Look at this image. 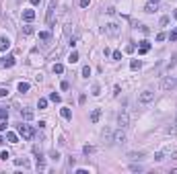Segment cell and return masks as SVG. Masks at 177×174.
<instances>
[{
    "instance_id": "cell-1",
    "label": "cell",
    "mask_w": 177,
    "mask_h": 174,
    "mask_svg": "<svg viewBox=\"0 0 177 174\" xmlns=\"http://www.w3.org/2000/svg\"><path fill=\"white\" fill-rule=\"evenodd\" d=\"M19 135L23 137L25 141H29V139H33L35 131H33V127H31V125H25V123H21V125H19Z\"/></svg>"
},
{
    "instance_id": "cell-2",
    "label": "cell",
    "mask_w": 177,
    "mask_h": 174,
    "mask_svg": "<svg viewBox=\"0 0 177 174\" xmlns=\"http://www.w3.org/2000/svg\"><path fill=\"white\" fill-rule=\"evenodd\" d=\"M167 158H177V151H171V149L167 147V149H161V151L154 154V162H163V160H167Z\"/></svg>"
},
{
    "instance_id": "cell-3",
    "label": "cell",
    "mask_w": 177,
    "mask_h": 174,
    "mask_svg": "<svg viewBox=\"0 0 177 174\" xmlns=\"http://www.w3.org/2000/svg\"><path fill=\"white\" fill-rule=\"evenodd\" d=\"M152 100H154V92H152V90H148V88H146V90H142V92L138 94V102H140V104H150Z\"/></svg>"
},
{
    "instance_id": "cell-4",
    "label": "cell",
    "mask_w": 177,
    "mask_h": 174,
    "mask_svg": "<svg viewBox=\"0 0 177 174\" xmlns=\"http://www.w3.org/2000/svg\"><path fill=\"white\" fill-rule=\"evenodd\" d=\"M103 31H105V35H109V37H118L120 31H122V27H120L118 23H107Z\"/></svg>"
},
{
    "instance_id": "cell-5",
    "label": "cell",
    "mask_w": 177,
    "mask_h": 174,
    "mask_svg": "<svg viewBox=\"0 0 177 174\" xmlns=\"http://www.w3.org/2000/svg\"><path fill=\"white\" fill-rule=\"evenodd\" d=\"M118 125H120L122 129H126V127L130 125V115H128L126 111H122V113L118 115Z\"/></svg>"
},
{
    "instance_id": "cell-6",
    "label": "cell",
    "mask_w": 177,
    "mask_h": 174,
    "mask_svg": "<svg viewBox=\"0 0 177 174\" xmlns=\"http://www.w3.org/2000/svg\"><path fill=\"white\" fill-rule=\"evenodd\" d=\"M126 141V133H124V129L120 127L118 131L113 133V137H111V143H124Z\"/></svg>"
},
{
    "instance_id": "cell-7",
    "label": "cell",
    "mask_w": 177,
    "mask_h": 174,
    "mask_svg": "<svg viewBox=\"0 0 177 174\" xmlns=\"http://www.w3.org/2000/svg\"><path fill=\"white\" fill-rule=\"evenodd\" d=\"M175 86H177V80H175V78H165L163 84H161V88H163V90H173Z\"/></svg>"
},
{
    "instance_id": "cell-8",
    "label": "cell",
    "mask_w": 177,
    "mask_h": 174,
    "mask_svg": "<svg viewBox=\"0 0 177 174\" xmlns=\"http://www.w3.org/2000/svg\"><path fill=\"white\" fill-rule=\"evenodd\" d=\"M54 12H56V2L52 0V2H50V8H48V25L54 23Z\"/></svg>"
},
{
    "instance_id": "cell-9",
    "label": "cell",
    "mask_w": 177,
    "mask_h": 174,
    "mask_svg": "<svg viewBox=\"0 0 177 174\" xmlns=\"http://www.w3.org/2000/svg\"><path fill=\"white\" fill-rule=\"evenodd\" d=\"M148 49H150V41H140V47H138V53L140 55H144V53H148Z\"/></svg>"
},
{
    "instance_id": "cell-10",
    "label": "cell",
    "mask_w": 177,
    "mask_h": 174,
    "mask_svg": "<svg viewBox=\"0 0 177 174\" xmlns=\"http://www.w3.org/2000/svg\"><path fill=\"white\" fill-rule=\"evenodd\" d=\"M10 47V41H8V37H0V51H6Z\"/></svg>"
},
{
    "instance_id": "cell-11",
    "label": "cell",
    "mask_w": 177,
    "mask_h": 174,
    "mask_svg": "<svg viewBox=\"0 0 177 174\" xmlns=\"http://www.w3.org/2000/svg\"><path fill=\"white\" fill-rule=\"evenodd\" d=\"M21 117H23L25 121H31L33 119V111L31 108H23V111H21Z\"/></svg>"
},
{
    "instance_id": "cell-12",
    "label": "cell",
    "mask_w": 177,
    "mask_h": 174,
    "mask_svg": "<svg viewBox=\"0 0 177 174\" xmlns=\"http://www.w3.org/2000/svg\"><path fill=\"white\" fill-rule=\"evenodd\" d=\"M6 139H8L10 143H19V133H15V131H6Z\"/></svg>"
},
{
    "instance_id": "cell-13",
    "label": "cell",
    "mask_w": 177,
    "mask_h": 174,
    "mask_svg": "<svg viewBox=\"0 0 177 174\" xmlns=\"http://www.w3.org/2000/svg\"><path fill=\"white\" fill-rule=\"evenodd\" d=\"M23 18L27 20V23H31V20L35 18V10H23Z\"/></svg>"
},
{
    "instance_id": "cell-14",
    "label": "cell",
    "mask_w": 177,
    "mask_h": 174,
    "mask_svg": "<svg viewBox=\"0 0 177 174\" xmlns=\"http://www.w3.org/2000/svg\"><path fill=\"white\" fill-rule=\"evenodd\" d=\"M50 39H52V33H50V31H41V33H39V41H43V43H48Z\"/></svg>"
},
{
    "instance_id": "cell-15",
    "label": "cell",
    "mask_w": 177,
    "mask_h": 174,
    "mask_svg": "<svg viewBox=\"0 0 177 174\" xmlns=\"http://www.w3.org/2000/svg\"><path fill=\"white\" fill-rule=\"evenodd\" d=\"M101 119V108H95V111L91 113V123H97Z\"/></svg>"
},
{
    "instance_id": "cell-16",
    "label": "cell",
    "mask_w": 177,
    "mask_h": 174,
    "mask_svg": "<svg viewBox=\"0 0 177 174\" xmlns=\"http://www.w3.org/2000/svg\"><path fill=\"white\" fill-rule=\"evenodd\" d=\"M29 88H31V86H29V82H19V92H21V94H25Z\"/></svg>"
},
{
    "instance_id": "cell-17",
    "label": "cell",
    "mask_w": 177,
    "mask_h": 174,
    "mask_svg": "<svg viewBox=\"0 0 177 174\" xmlns=\"http://www.w3.org/2000/svg\"><path fill=\"white\" fill-rule=\"evenodd\" d=\"M157 4H159V2H152V0H150V2L144 6V10H146V12H154V10H157Z\"/></svg>"
},
{
    "instance_id": "cell-18",
    "label": "cell",
    "mask_w": 177,
    "mask_h": 174,
    "mask_svg": "<svg viewBox=\"0 0 177 174\" xmlns=\"http://www.w3.org/2000/svg\"><path fill=\"white\" fill-rule=\"evenodd\" d=\"M60 115H62L64 119H72V113H70V108H66V106H64L62 111H60Z\"/></svg>"
},
{
    "instance_id": "cell-19",
    "label": "cell",
    "mask_w": 177,
    "mask_h": 174,
    "mask_svg": "<svg viewBox=\"0 0 177 174\" xmlns=\"http://www.w3.org/2000/svg\"><path fill=\"white\" fill-rule=\"evenodd\" d=\"M128 158L130 160H140V158H144V154H142V151H138V154H136V151H132V154H128Z\"/></svg>"
},
{
    "instance_id": "cell-20",
    "label": "cell",
    "mask_w": 177,
    "mask_h": 174,
    "mask_svg": "<svg viewBox=\"0 0 177 174\" xmlns=\"http://www.w3.org/2000/svg\"><path fill=\"white\" fill-rule=\"evenodd\" d=\"M2 66H4V68H12V66H15V57H6V59L2 61Z\"/></svg>"
},
{
    "instance_id": "cell-21",
    "label": "cell",
    "mask_w": 177,
    "mask_h": 174,
    "mask_svg": "<svg viewBox=\"0 0 177 174\" xmlns=\"http://www.w3.org/2000/svg\"><path fill=\"white\" fill-rule=\"evenodd\" d=\"M140 66H142V61H140V59H132V61H130V68H132V70H138Z\"/></svg>"
},
{
    "instance_id": "cell-22",
    "label": "cell",
    "mask_w": 177,
    "mask_h": 174,
    "mask_svg": "<svg viewBox=\"0 0 177 174\" xmlns=\"http://www.w3.org/2000/svg\"><path fill=\"white\" fill-rule=\"evenodd\" d=\"M91 94H93V96H99V94H101V86H99V84H93Z\"/></svg>"
},
{
    "instance_id": "cell-23",
    "label": "cell",
    "mask_w": 177,
    "mask_h": 174,
    "mask_svg": "<svg viewBox=\"0 0 177 174\" xmlns=\"http://www.w3.org/2000/svg\"><path fill=\"white\" fill-rule=\"evenodd\" d=\"M0 119H2V121H6V119H8V108H6V106L0 108Z\"/></svg>"
},
{
    "instance_id": "cell-24",
    "label": "cell",
    "mask_w": 177,
    "mask_h": 174,
    "mask_svg": "<svg viewBox=\"0 0 177 174\" xmlns=\"http://www.w3.org/2000/svg\"><path fill=\"white\" fill-rule=\"evenodd\" d=\"M173 66H177V53H175V55H173V57L169 59V63H167V70H171Z\"/></svg>"
},
{
    "instance_id": "cell-25",
    "label": "cell",
    "mask_w": 177,
    "mask_h": 174,
    "mask_svg": "<svg viewBox=\"0 0 177 174\" xmlns=\"http://www.w3.org/2000/svg\"><path fill=\"white\" fill-rule=\"evenodd\" d=\"M68 61H70V63H76V61H78V53H76V51H72V53L68 55Z\"/></svg>"
},
{
    "instance_id": "cell-26",
    "label": "cell",
    "mask_w": 177,
    "mask_h": 174,
    "mask_svg": "<svg viewBox=\"0 0 177 174\" xmlns=\"http://www.w3.org/2000/svg\"><path fill=\"white\" fill-rule=\"evenodd\" d=\"M82 151H84L86 156H88V154H95V147H93V145H84V147H82Z\"/></svg>"
},
{
    "instance_id": "cell-27",
    "label": "cell",
    "mask_w": 177,
    "mask_h": 174,
    "mask_svg": "<svg viewBox=\"0 0 177 174\" xmlns=\"http://www.w3.org/2000/svg\"><path fill=\"white\" fill-rule=\"evenodd\" d=\"M54 72L56 74H62L64 72V66H62V63H54Z\"/></svg>"
},
{
    "instance_id": "cell-28",
    "label": "cell",
    "mask_w": 177,
    "mask_h": 174,
    "mask_svg": "<svg viewBox=\"0 0 177 174\" xmlns=\"http://www.w3.org/2000/svg\"><path fill=\"white\" fill-rule=\"evenodd\" d=\"M15 164H17V166H27L29 162H27L25 158H17V160H15Z\"/></svg>"
},
{
    "instance_id": "cell-29",
    "label": "cell",
    "mask_w": 177,
    "mask_h": 174,
    "mask_svg": "<svg viewBox=\"0 0 177 174\" xmlns=\"http://www.w3.org/2000/svg\"><path fill=\"white\" fill-rule=\"evenodd\" d=\"M31 33H33V27L31 25H25L23 27V35H31Z\"/></svg>"
},
{
    "instance_id": "cell-30",
    "label": "cell",
    "mask_w": 177,
    "mask_h": 174,
    "mask_svg": "<svg viewBox=\"0 0 177 174\" xmlns=\"http://www.w3.org/2000/svg\"><path fill=\"white\" fill-rule=\"evenodd\" d=\"M88 76H91V68L84 66V68H82V78H88Z\"/></svg>"
},
{
    "instance_id": "cell-31",
    "label": "cell",
    "mask_w": 177,
    "mask_h": 174,
    "mask_svg": "<svg viewBox=\"0 0 177 174\" xmlns=\"http://www.w3.org/2000/svg\"><path fill=\"white\" fill-rule=\"evenodd\" d=\"M50 100H54V102H60L62 98H60V94H56V92H52V94H50Z\"/></svg>"
},
{
    "instance_id": "cell-32",
    "label": "cell",
    "mask_w": 177,
    "mask_h": 174,
    "mask_svg": "<svg viewBox=\"0 0 177 174\" xmlns=\"http://www.w3.org/2000/svg\"><path fill=\"white\" fill-rule=\"evenodd\" d=\"M37 106H39V108H46V106H48V100H46V98H39Z\"/></svg>"
},
{
    "instance_id": "cell-33",
    "label": "cell",
    "mask_w": 177,
    "mask_h": 174,
    "mask_svg": "<svg viewBox=\"0 0 177 174\" xmlns=\"http://www.w3.org/2000/svg\"><path fill=\"white\" fill-rule=\"evenodd\" d=\"M154 39H157V41L161 43V41H165V39H167V35H165V33H159V35H157V37H154Z\"/></svg>"
},
{
    "instance_id": "cell-34",
    "label": "cell",
    "mask_w": 177,
    "mask_h": 174,
    "mask_svg": "<svg viewBox=\"0 0 177 174\" xmlns=\"http://www.w3.org/2000/svg\"><path fill=\"white\" fill-rule=\"evenodd\" d=\"M134 49H136V45H134V43H130V45H126V51H128V53H132Z\"/></svg>"
},
{
    "instance_id": "cell-35",
    "label": "cell",
    "mask_w": 177,
    "mask_h": 174,
    "mask_svg": "<svg viewBox=\"0 0 177 174\" xmlns=\"http://www.w3.org/2000/svg\"><path fill=\"white\" fill-rule=\"evenodd\" d=\"M50 158H52V160H56V162H58V160H60V154H58V151H52V154H50Z\"/></svg>"
},
{
    "instance_id": "cell-36",
    "label": "cell",
    "mask_w": 177,
    "mask_h": 174,
    "mask_svg": "<svg viewBox=\"0 0 177 174\" xmlns=\"http://www.w3.org/2000/svg\"><path fill=\"white\" fill-rule=\"evenodd\" d=\"M167 37H169V39H171V41H177V29H175V31H173V33H171V35H167Z\"/></svg>"
},
{
    "instance_id": "cell-37",
    "label": "cell",
    "mask_w": 177,
    "mask_h": 174,
    "mask_svg": "<svg viewBox=\"0 0 177 174\" xmlns=\"http://www.w3.org/2000/svg\"><path fill=\"white\" fill-rule=\"evenodd\" d=\"M169 23V16H161V27H165Z\"/></svg>"
},
{
    "instance_id": "cell-38",
    "label": "cell",
    "mask_w": 177,
    "mask_h": 174,
    "mask_svg": "<svg viewBox=\"0 0 177 174\" xmlns=\"http://www.w3.org/2000/svg\"><path fill=\"white\" fill-rule=\"evenodd\" d=\"M169 131H171V133H175V131H177V117H175V121H173V127L169 129Z\"/></svg>"
},
{
    "instance_id": "cell-39",
    "label": "cell",
    "mask_w": 177,
    "mask_h": 174,
    "mask_svg": "<svg viewBox=\"0 0 177 174\" xmlns=\"http://www.w3.org/2000/svg\"><path fill=\"white\" fill-rule=\"evenodd\" d=\"M88 4H91V0H80V6H82V8H86Z\"/></svg>"
},
{
    "instance_id": "cell-40",
    "label": "cell",
    "mask_w": 177,
    "mask_h": 174,
    "mask_svg": "<svg viewBox=\"0 0 177 174\" xmlns=\"http://www.w3.org/2000/svg\"><path fill=\"white\" fill-rule=\"evenodd\" d=\"M111 55H113V59H122V51H113Z\"/></svg>"
},
{
    "instance_id": "cell-41",
    "label": "cell",
    "mask_w": 177,
    "mask_h": 174,
    "mask_svg": "<svg viewBox=\"0 0 177 174\" xmlns=\"http://www.w3.org/2000/svg\"><path fill=\"white\" fill-rule=\"evenodd\" d=\"M6 94H8V88H0V98L6 96Z\"/></svg>"
},
{
    "instance_id": "cell-42",
    "label": "cell",
    "mask_w": 177,
    "mask_h": 174,
    "mask_svg": "<svg viewBox=\"0 0 177 174\" xmlns=\"http://www.w3.org/2000/svg\"><path fill=\"white\" fill-rule=\"evenodd\" d=\"M132 170H134V172H142V166H136V164H132Z\"/></svg>"
},
{
    "instance_id": "cell-43",
    "label": "cell",
    "mask_w": 177,
    "mask_h": 174,
    "mask_svg": "<svg viewBox=\"0 0 177 174\" xmlns=\"http://www.w3.org/2000/svg\"><path fill=\"white\" fill-rule=\"evenodd\" d=\"M0 158H2V160H6V158H10V154H8V151H2V154H0Z\"/></svg>"
},
{
    "instance_id": "cell-44",
    "label": "cell",
    "mask_w": 177,
    "mask_h": 174,
    "mask_svg": "<svg viewBox=\"0 0 177 174\" xmlns=\"http://www.w3.org/2000/svg\"><path fill=\"white\" fill-rule=\"evenodd\" d=\"M0 131H6V121H2V125H0Z\"/></svg>"
},
{
    "instance_id": "cell-45",
    "label": "cell",
    "mask_w": 177,
    "mask_h": 174,
    "mask_svg": "<svg viewBox=\"0 0 177 174\" xmlns=\"http://www.w3.org/2000/svg\"><path fill=\"white\" fill-rule=\"evenodd\" d=\"M39 2H41V0H31V4H33V6H37Z\"/></svg>"
},
{
    "instance_id": "cell-46",
    "label": "cell",
    "mask_w": 177,
    "mask_h": 174,
    "mask_svg": "<svg viewBox=\"0 0 177 174\" xmlns=\"http://www.w3.org/2000/svg\"><path fill=\"white\" fill-rule=\"evenodd\" d=\"M0 143H4V139H2V135H0Z\"/></svg>"
},
{
    "instance_id": "cell-47",
    "label": "cell",
    "mask_w": 177,
    "mask_h": 174,
    "mask_svg": "<svg viewBox=\"0 0 177 174\" xmlns=\"http://www.w3.org/2000/svg\"><path fill=\"white\" fill-rule=\"evenodd\" d=\"M152 2H161V0H152Z\"/></svg>"
}]
</instances>
